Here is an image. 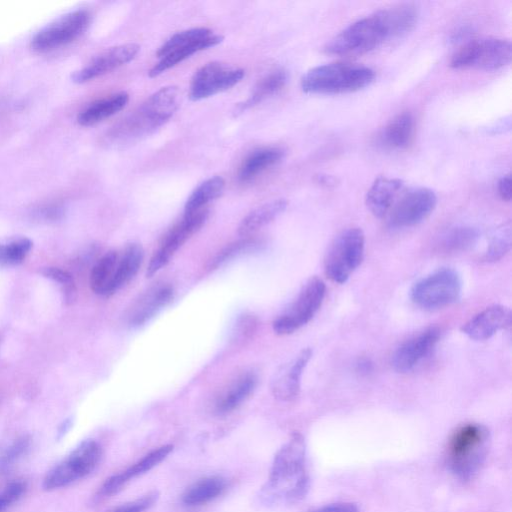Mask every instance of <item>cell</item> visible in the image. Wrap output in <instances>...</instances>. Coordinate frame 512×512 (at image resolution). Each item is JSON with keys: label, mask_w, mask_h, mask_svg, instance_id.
I'll return each instance as SVG.
<instances>
[{"label": "cell", "mask_w": 512, "mask_h": 512, "mask_svg": "<svg viewBox=\"0 0 512 512\" xmlns=\"http://www.w3.org/2000/svg\"><path fill=\"white\" fill-rule=\"evenodd\" d=\"M418 15L417 7L410 3L380 9L341 30L326 44L325 51L335 55L369 52L410 32Z\"/></svg>", "instance_id": "obj_1"}, {"label": "cell", "mask_w": 512, "mask_h": 512, "mask_svg": "<svg viewBox=\"0 0 512 512\" xmlns=\"http://www.w3.org/2000/svg\"><path fill=\"white\" fill-rule=\"evenodd\" d=\"M309 485L305 439L294 432L275 454L269 477L258 497L267 506L292 504L306 496Z\"/></svg>", "instance_id": "obj_2"}, {"label": "cell", "mask_w": 512, "mask_h": 512, "mask_svg": "<svg viewBox=\"0 0 512 512\" xmlns=\"http://www.w3.org/2000/svg\"><path fill=\"white\" fill-rule=\"evenodd\" d=\"M178 103L179 90L176 86L160 88L112 127L106 136L107 143L124 146L153 133L173 116Z\"/></svg>", "instance_id": "obj_3"}, {"label": "cell", "mask_w": 512, "mask_h": 512, "mask_svg": "<svg viewBox=\"0 0 512 512\" xmlns=\"http://www.w3.org/2000/svg\"><path fill=\"white\" fill-rule=\"evenodd\" d=\"M489 431L477 423L458 427L450 436L446 460L450 471L460 480L468 481L481 470L489 451Z\"/></svg>", "instance_id": "obj_4"}, {"label": "cell", "mask_w": 512, "mask_h": 512, "mask_svg": "<svg viewBox=\"0 0 512 512\" xmlns=\"http://www.w3.org/2000/svg\"><path fill=\"white\" fill-rule=\"evenodd\" d=\"M375 72L370 67L349 62H333L308 70L301 79V88L310 94H341L368 86Z\"/></svg>", "instance_id": "obj_5"}, {"label": "cell", "mask_w": 512, "mask_h": 512, "mask_svg": "<svg viewBox=\"0 0 512 512\" xmlns=\"http://www.w3.org/2000/svg\"><path fill=\"white\" fill-rule=\"evenodd\" d=\"M222 40V36L204 27L180 31L158 49L156 54L159 61L150 69L149 76L156 77L193 54L218 45Z\"/></svg>", "instance_id": "obj_6"}, {"label": "cell", "mask_w": 512, "mask_h": 512, "mask_svg": "<svg viewBox=\"0 0 512 512\" xmlns=\"http://www.w3.org/2000/svg\"><path fill=\"white\" fill-rule=\"evenodd\" d=\"M512 45L507 39L484 37L463 43L451 56L450 66L457 69L497 70L511 61Z\"/></svg>", "instance_id": "obj_7"}, {"label": "cell", "mask_w": 512, "mask_h": 512, "mask_svg": "<svg viewBox=\"0 0 512 512\" xmlns=\"http://www.w3.org/2000/svg\"><path fill=\"white\" fill-rule=\"evenodd\" d=\"M364 243L360 228H348L338 234L324 260L327 277L335 283H345L363 259Z\"/></svg>", "instance_id": "obj_8"}, {"label": "cell", "mask_w": 512, "mask_h": 512, "mask_svg": "<svg viewBox=\"0 0 512 512\" xmlns=\"http://www.w3.org/2000/svg\"><path fill=\"white\" fill-rule=\"evenodd\" d=\"M102 456L100 444L87 439L82 441L61 462L55 465L43 479L42 486L51 491L65 487L90 474L99 464Z\"/></svg>", "instance_id": "obj_9"}, {"label": "cell", "mask_w": 512, "mask_h": 512, "mask_svg": "<svg viewBox=\"0 0 512 512\" xmlns=\"http://www.w3.org/2000/svg\"><path fill=\"white\" fill-rule=\"evenodd\" d=\"M459 274L450 268L440 269L416 282L411 289L413 302L426 310L449 306L461 294Z\"/></svg>", "instance_id": "obj_10"}, {"label": "cell", "mask_w": 512, "mask_h": 512, "mask_svg": "<svg viewBox=\"0 0 512 512\" xmlns=\"http://www.w3.org/2000/svg\"><path fill=\"white\" fill-rule=\"evenodd\" d=\"M90 22L91 13L87 9L67 12L40 29L32 38L31 47L37 52H48L66 46L78 39Z\"/></svg>", "instance_id": "obj_11"}, {"label": "cell", "mask_w": 512, "mask_h": 512, "mask_svg": "<svg viewBox=\"0 0 512 512\" xmlns=\"http://www.w3.org/2000/svg\"><path fill=\"white\" fill-rule=\"evenodd\" d=\"M325 293L326 286L320 278L309 279L294 302L273 321L274 332L287 335L307 324L319 310Z\"/></svg>", "instance_id": "obj_12"}, {"label": "cell", "mask_w": 512, "mask_h": 512, "mask_svg": "<svg viewBox=\"0 0 512 512\" xmlns=\"http://www.w3.org/2000/svg\"><path fill=\"white\" fill-rule=\"evenodd\" d=\"M209 209L184 215L164 236L159 248L154 252L146 270V277L154 276L173 257L176 251L207 221Z\"/></svg>", "instance_id": "obj_13"}, {"label": "cell", "mask_w": 512, "mask_h": 512, "mask_svg": "<svg viewBox=\"0 0 512 512\" xmlns=\"http://www.w3.org/2000/svg\"><path fill=\"white\" fill-rule=\"evenodd\" d=\"M244 70L226 63L212 61L204 64L193 75L189 97L199 101L226 91L242 80Z\"/></svg>", "instance_id": "obj_14"}, {"label": "cell", "mask_w": 512, "mask_h": 512, "mask_svg": "<svg viewBox=\"0 0 512 512\" xmlns=\"http://www.w3.org/2000/svg\"><path fill=\"white\" fill-rule=\"evenodd\" d=\"M437 196L429 188H414L402 197L390 209L388 225L392 229L415 226L425 220L435 209Z\"/></svg>", "instance_id": "obj_15"}, {"label": "cell", "mask_w": 512, "mask_h": 512, "mask_svg": "<svg viewBox=\"0 0 512 512\" xmlns=\"http://www.w3.org/2000/svg\"><path fill=\"white\" fill-rule=\"evenodd\" d=\"M139 50L140 46L135 43L111 47L94 57L82 69L76 71L72 79L74 82L84 83L109 73L133 60Z\"/></svg>", "instance_id": "obj_16"}, {"label": "cell", "mask_w": 512, "mask_h": 512, "mask_svg": "<svg viewBox=\"0 0 512 512\" xmlns=\"http://www.w3.org/2000/svg\"><path fill=\"white\" fill-rule=\"evenodd\" d=\"M174 297V289L170 284L158 283L151 286L136 299L127 312V323L130 328L144 325L165 308Z\"/></svg>", "instance_id": "obj_17"}, {"label": "cell", "mask_w": 512, "mask_h": 512, "mask_svg": "<svg viewBox=\"0 0 512 512\" xmlns=\"http://www.w3.org/2000/svg\"><path fill=\"white\" fill-rule=\"evenodd\" d=\"M440 329L430 327L400 345L392 356V366L399 373L412 370L425 358L440 338Z\"/></svg>", "instance_id": "obj_18"}, {"label": "cell", "mask_w": 512, "mask_h": 512, "mask_svg": "<svg viewBox=\"0 0 512 512\" xmlns=\"http://www.w3.org/2000/svg\"><path fill=\"white\" fill-rule=\"evenodd\" d=\"M311 356L312 350L305 348L277 371L271 383V391L276 399L292 401L298 396L301 375Z\"/></svg>", "instance_id": "obj_19"}, {"label": "cell", "mask_w": 512, "mask_h": 512, "mask_svg": "<svg viewBox=\"0 0 512 512\" xmlns=\"http://www.w3.org/2000/svg\"><path fill=\"white\" fill-rule=\"evenodd\" d=\"M511 324V312L503 305H492L475 315L461 328L473 340H486Z\"/></svg>", "instance_id": "obj_20"}, {"label": "cell", "mask_w": 512, "mask_h": 512, "mask_svg": "<svg viewBox=\"0 0 512 512\" xmlns=\"http://www.w3.org/2000/svg\"><path fill=\"white\" fill-rule=\"evenodd\" d=\"M172 450L173 445L168 444L150 451L129 468L107 478L100 488V494L108 496L116 493L131 479L142 475L157 466L172 452Z\"/></svg>", "instance_id": "obj_21"}, {"label": "cell", "mask_w": 512, "mask_h": 512, "mask_svg": "<svg viewBox=\"0 0 512 512\" xmlns=\"http://www.w3.org/2000/svg\"><path fill=\"white\" fill-rule=\"evenodd\" d=\"M402 186L403 181L399 178L377 177L365 196L367 208L375 217L382 218L390 211Z\"/></svg>", "instance_id": "obj_22"}, {"label": "cell", "mask_w": 512, "mask_h": 512, "mask_svg": "<svg viewBox=\"0 0 512 512\" xmlns=\"http://www.w3.org/2000/svg\"><path fill=\"white\" fill-rule=\"evenodd\" d=\"M414 126V117L410 112L399 113L380 130L378 144L390 150L403 149L411 142Z\"/></svg>", "instance_id": "obj_23"}, {"label": "cell", "mask_w": 512, "mask_h": 512, "mask_svg": "<svg viewBox=\"0 0 512 512\" xmlns=\"http://www.w3.org/2000/svg\"><path fill=\"white\" fill-rule=\"evenodd\" d=\"M257 382V375L252 371L239 375L218 396L215 402V412L224 415L238 408L252 394Z\"/></svg>", "instance_id": "obj_24"}, {"label": "cell", "mask_w": 512, "mask_h": 512, "mask_svg": "<svg viewBox=\"0 0 512 512\" xmlns=\"http://www.w3.org/2000/svg\"><path fill=\"white\" fill-rule=\"evenodd\" d=\"M129 101L128 93L122 91L94 101L77 116L82 126L95 125L122 110Z\"/></svg>", "instance_id": "obj_25"}, {"label": "cell", "mask_w": 512, "mask_h": 512, "mask_svg": "<svg viewBox=\"0 0 512 512\" xmlns=\"http://www.w3.org/2000/svg\"><path fill=\"white\" fill-rule=\"evenodd\" d=\"M284 156L280 147H263L251 152L242 162L238 171L241 182H249L268 168L274 166Z\"/></svg>", "instance_id": "obj_26"}, {"label": "cell", "mask_w": 512, "mask_h": 512, "mask_svg": "<svg viewBox=\"0 0 512 512\" xmlns=\"http://www.w3.org/2000/svg\"><path fill=\"white\" fill-rule=\"evenodd\" d=\"M118 259L119 252L111 250L96 262L90 274V286L93 292L102 296L113 295Z\"/></svg>", "instance_id": "obj_27"}, {"label": "cell", "mask_w": 512, "mask_h": 512, "mask_svg": "<svg viewBox=\"0 0 512 512\" xmlns=\"http://www.w3.org/2000/svg\"><path fill=\"white\" fill-rule=\"evenodd\" d=\"M226 480L218 475L203 477L190 485L182 495V502L188 506L205 504L226 489Z\"/></svg>", "instance_id": "obj_28"}, {"label": "cell", "mask_w": 512, "mask_h": 512, "mask_svg": "<svg viewBox=\"0 0 512 512\" xmlns=\"http://www.w3.org/2000/svg\"><path fill=\"white\" fill-rule=\"evenodd\" d=\"M287 205V200L276 199L255 208L240 222L238 234L240 236H248L256 232L260 228L272 222L286 209Z\"/></svg>", "instance_id": "obj_29"}, {"label": "cell", "mask_w": 512, "mask_h": 512, "mask_svg": "<svg viewBox=\"0 0 512 512\" xmlns=\"http://www.w3.org/2000/svg\"><path fill=\"white\" fill-rule=\"evenodd\" d=\"M144 259V251L138 243L128 244L119 253L116 274L113 282V294L129 283L138 273Z\"/></svg>", "instance_id": "obj_30"}, {"label": "cell", "mask_w": 512, "mask_h": 512, "mask_svg": "<svg viewBox=\"0 0 512 512\" xmlns=\"http://www.w3.org/2000/svg\"><path fill=\"white\" fill-rule=\"evenodd\" d=\"M288 81V73L284 69H276L264 76L258 81L250 96L237 107L239 112H243L268 97L279 92Z\"/></svg>", "instance_id": "obj_31"}, {"label": "cell", "mask_w": 512, "mask_h": 512, "mask_svg": "<svg viewBox=\"0 0 512 512\" xmlns=\"http://www.w3.org/2000/svg\"><path fill=\"white\" fill-rule=\"evenodd\" d=\"M225 181L220 176H213L198 185L188 197L184 206V215H189L206 208V205L217 199L224 190Z\"/></svg>", "instance_id": "obj_32"}, {"label": "cell", "mask_w": 512, "mask_h": 512, "mask_svg": "<svg viewBox=\"0 0 512 512\" xmlns=\"http://www.w3.org/2000/svg\"><path fill=\"white\" fill-rule=\"evenodd\" d=\"M479 232L470 226H459L448 230L440 240V247L447 253L465 251L478 240Z\"/></svg>", "instance_id": "obj_33"}, {"label": "cell", "mask_w": 512, "mask_h": 512, "mask_svg": "<svg viewBox=\"0 0 512 512\" xmlns=\"http://www.w3.org/2000/svg\"><path fill=\"white\" fill-rule=\"evenodd\" d=\"M263 245L262 241L255 238H246L227 246L214 260L213 267H219L222 264L234 259L235 257L251 253L258 250Z\"/></svg>", "instance_id": "obj_34"}, {"label": "cell", "mask_w": 512, "mask_h": 512, "mask_svg": "<svg viewBox=\"0 0 512 512\" xmlns=\"http://www.w3.org/2000/svg\"><path fill=\"white\" fill-rule=\"evenodd\" d=\"M32 247L27 238H21L8 244H0V264L15 265L21 263Z\"/></svg>", "instance_id": "obj_35"}, {"label": "cell", "mask_w": 512, "mask_h": 512, "mask_svg": "<svg viewBox=\"0 0 512 512\" xmlns=\"http://www.w3.org/2000/svg\"><path fill=\"white\" fill-rule=\"evenodd\" d=\"M511 230L510 226L499 230L493 237L485 254V260L494 262L501 259L510 249Z\"/></svg>", "instance_id": "obj_36"}, {"label": "cell", "mask_w": 512, "mask_h": 512, "mask_svg": "<svg viewBox=\"0 0 512 512\" xmlns=\"http://www.w3.org/2000/svg\"><path fill=\"white\" fill-rule=\"evenodd\" d=\"M30 438L22 436L16 439L0 456V471H6L29 449Z\"/></svg>", "instance_id": "obj_37"}, {"label": "cell", "mask_w": 512, "mask_h": 512, "mask_svg": "<svg viewBox=\"0 0 512 512\" xmlns=\"http://www.w3.org/2000/svg\"><path fill=\"white\" fill-rule=\"evenodd\" d=\"M159 498L158 491H151L135 500L115 506L107 512H143L152 507Z\"/></svg>", "instance_id": "obj_38"}, {"label": "cell", "mask_w": 512, "mask_h": 512, "mask_svg": "<svg viewBox=\"0 0 512 512\" xmlns=\"http://www.w3.org/2000/svg\"><path fill=\"white\" fill-rule=\"evenodd\" d=\"M26 490V483L16 480L9 483L0 492V512H5L13 503L17 502Z\"/></svg>", "instance_id": "obj_39"}, {"label": "cell", "mask_w": 512, "mask_h": 512, "mask_svg": "<svg viewBox=\"0 0 512 512\" xmlns=\"http://www.w3.org/2000/svg\"><path fill=\"white\" fill-rule=\"evenodd\" d=\"M42 273L46 277L51 278L54 281H57L58 283H61V285L65 286V291H68V295L72 297V294L74 293V284L72 277L69 273L61 269L52 267L45 268Z\"/></svg>", "instance_id": "obj_40"}, {"label": "cell", "mask_w": 512, "mask_h": 512, "mask_svg": "<svg viewBox=\"0 0 512 512\" xmlns=\"http://www.w3.org/2000/svg\"><path fill=\"white\" fill-rule=\"evenodd\" d=\"M311 512H359V509L351 502H337L324 505Z\"/></svg>", "instance_id": "obj_41"}, {"label": "cell", "mask_w": 512, "mask_h": 512, "mask_svg": "<svg viewBox=\"0 0 512 512\" xmlns=\"http://www.w3.org/2000/svg\"><path fill=\"white\" fill-rule=\"evenodd\" d=\"M497 191L499 196L505 200L510 201L511 199V176H502L497 183Z\"/></svg>", "instance_id": "obj_42"}, {"label": "cell", "mask_w": 512, "mask_h": 512, "mask_svg": "<svg viewBox=\"0 0 512 512\" xmlns=\"http://www.w3.org/2000/svg\"><path fill=\"white\" fill-rule=\"evenodd\" d=\"M357 368L359 371L367 373V372L371 371L372 363L368 359H361L357 363Z\"/></svg>", "instance_id": "obj_43"}]
</instances>
